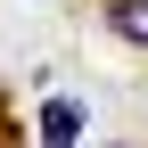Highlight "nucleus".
<instances>
[{
    "mask_svg": "<svg viewBox=\"0 0 148 148\" xmlns=\"http://www.w3.org/2000/svg\"><path fill=\"white\" fill-rule=\"evenodd\" d=\"M74 132H82V107L74 99H41V148H74Z\"/></svg>",
    "mask_w": 148,
    "mask_h": 148,
    "instance_id": "nucleus-1",
    "label": "nucleus"
},
{
    "mask_svg": "<svg viewBox=\"0 0 148 148\" xmlns=\"http://www.w3.org/2000/svg\"><path fill=\"white\" fill-rule=\"evenodd\" d=\"M107 33L132 41V49H148V0H115V8H107Z\"/></svg>",
    "mask_w": 148,
    "mask_h": 148,
    "instance_id": "nucleus-2",
    "label": "nucleus"
}]
</instances>
